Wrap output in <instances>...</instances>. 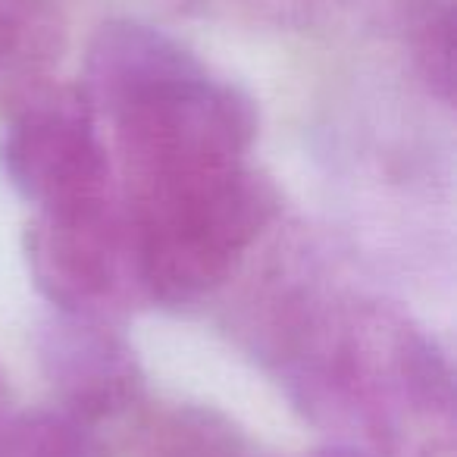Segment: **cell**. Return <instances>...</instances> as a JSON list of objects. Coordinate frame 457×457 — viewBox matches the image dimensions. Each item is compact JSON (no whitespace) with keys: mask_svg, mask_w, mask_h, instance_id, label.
<instances>
[{"mask_svg":"<svg viewBox=\"0 0 457 457\" xmlns=\"http://www.w3.org/2000/svg\"><path fill=\"white\" fill-rule=\"evenodd\" d=\"M298 386L313 407L361 426L386 457H436L451 442L448 361L392 307L313 313L301 336Z\"/></svg>","mask_w":457,"mask_h":457,"instance_id":"1","label":"cell"},{"mask_svg":"<svg viewBox=\"0 0 457 457\" xmlns=\"http://www.w3.org/2000/svg\"><path fill=\"white\" fill-rule=\"evenodd\" d=\"M276 210L273 182L248 163L132 191L126 213L141 295L160 304L201 301L236 273Z\"/></svg>","mask_w":457,"mask_h":457,"instance_id":"2","label":"cell"},{"mask_svg":"<svg viewBox=\"0 0 457 457\" xmlns=\"http://www.w3.org/2000/svg\"><path fill=\"white\" fill-rule=\"evenodd\" d=\"M26 254L35 286L57 313L107 320L141 295L132 222L116 195L35 210Z\"/></svg>","mask_w":457,"mask_h":457,"instance_id":"3","label":"cell"},{"mask_svg":"<svg viewBox=\"0 0 457 457\" xmlns=\"http://www.w3.org/2000/svg\"><path fill=\"white\" fill-rule=\"evenodd\" d=\"M0 163L35 210H60L113 195L97 113L82 88L47 85L10 113Z\"/></svg>","mask_w":457,"mask_h":457,"instance_id":"4","label":"cell"},{"mask_svg":"<svg viewBox=\"0 0 457 457\" xmlns=\"http://www.w3.org/2000/svg\"><path fill=\"white\" fill-rule=\"evenodd\" d=\"M38 361L60 411L97 436L145 401V370L107 320L57 313L38 332Z\"/></svg>","mask_w":457,"mask_h":457,"instance_id":"5","label":"cell"},{"mask_svg":"<svg viewBox=\"0 0 457 457\" xmlns=\"http://www.w3.org/2000/svg\"><path fill=\"white\" fill-rule=\"evenodd\" d=\"M66 51L60 0H0V113L54 85Z\"/></svg>","mask_w":457,"mask_h":457,"instance_id":"6","label":"cell"},{"mask_svg":"<svg viewBox=\"0 0 457 457\" xmlns=\"http://www.w3.org/2000/svg\"><path fill=\"white\" fill-rule=\"evenodd\" d=\"M135 457H261L245 429L204 404H172L145 420Z\"/></svg>","mask_w":457,"mask_h":457,"instance_id":"7","label":"cell"},{"mask_svg":"<svg viewBox=\"0 0 457 457\" xmlns=\"http://www.w3.org/2000/svg\"><path fill=\"white\" fill-rule=\"evenodd\" d=\"M0 457H104L97 432L57 411L0 417Z\"/></svg>","mask_w":457,"mask_h":457,"instance_id":"8","label":"cell"},{"mask_svg":"<svg viewBox=\"0 0 457 457\" xmlns=\"http://www.w3.org/2000/svg\"><path fill=\"white\" fill-rule=\"evenodd\" d=\"M417 66L423 82L442 101L454 95V20L451 10L432 13L417 32Z\"/></svg>","mask_w":457,"mask_h":457,"instance_id":"9","label":"cell"},{"mask_svg":"<svg viewBox=\"0 0 457 457\" xmlns=\"http://www.w3.org/2000/svg\"><path fill=\"white\" fill-rule=\"evenodd\" d=\"M307 457H373V454L354 448V445H329V448H320V451H313V454H307Z\"/></svg>","mask_w":457,"mask_h":457,"instance_id":"10","label":"cell"},{"mask_svg":"<svg viewBox=\"0 0 457 457\" xmlns=\"http://www.w3.org/2000/svg\"><path fill=\"white\" fill-rule=\"evenodd\" d=\"M7 388H4V379H0V417H4V413H7Z\"/></svg>","mask_w":457,"mask_h":457,"instance_id":"11","label":"cell"}]
</instances>
